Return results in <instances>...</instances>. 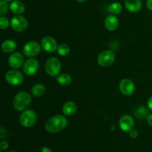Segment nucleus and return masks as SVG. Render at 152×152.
I'll list each match as a JSON object with an SVG mask.
<instances>
[{
    "label": "nucleus",
    "mask_w": 152,
    "mask_h": 152,
    "mask_svg": "<svg viewBox=\"0 0 152 152\" xmlns=\"http://www.w3.org/2000/svg\"><path fill=\"white\" fill-rule=\"evenodd\" d=\"M5 80L12 86H19L23 83L24 76L18 70H10L5 74Z\"/></svg>",
    "instance_id": "8"
},
{
    "label": "nucleus",
    "mask_w": 152,
    "mask_h": 152,
    "mask_svg": "<svg viewBox=\"0 0 152 152\" xmlns=\"http://www.w3.org/2000/svg\"><path fill=\"white\" fill-rule=\"evenodd\" d=\"M68 120L65 116L56 115L50 117L45 123V129L49 133H57L66 127Z\"/></svg>",
    "instance_id": "1"
},
{
    "label": "nucleus",
    "mask_w": 152,
    "mask_h": 152,
    "mask_svg": "<svg viewBox=\"0 0 152 152\" xmlns=\"http://www.w3.org/2000/svg\"><path fill=\"white\" fill-rule=\"evenodd\" d=\"M7 148H8V142L7 141H1V143H0V148H1V151L6 150Z\"/></svg>",
    "instance_id": "27"
},
{
    "label": "nucleus",
    "mask_w": 152,
    "mask_h": 152,
    "mask_svg": "<svg viewBox=\"0 0 152 152\" xmlns=\"http://www.w3.org/2000/svg\"><path fill=\"white\" fill-rule=\"evenodd\" d=\"M45 86L44 85L41 84V83H38V84L34 85L31 88V94L33 96H36V97H39L42 96L45 93Z\"/></svg>",
    "instance_id": "19"
},
{
    "label": "nucleus",
    "mask_w": 152,
    "mask_h": 152,
    "mask_svg": "<svg viewBox=\"0 0 152 152\" xmlns=\"http://www.w3.org/2000/svg\"><path fill=\"white\" fill-rule=\"evenodd\" d=\"M57 53L58 54L62 56H68L70 53V51H71V49H70V47L66 44H60L59 45H58L57 48Z\"/></svg>",
    "instance_id": "23"
},
{
    "label": "nucleus",
    "mask_w": 152,
    "mask_h": 152,
    "mask_svg": "<svg viewBox=\"0 0 152 152\" xmlns=\"http://www.w3.org/2000/svg\"><path fill=\"white\" fill-rule=\"evenodd\" d=\"M108 10L113 15L120 14L123 10V6L119 2H113L108 5Z\"/></svg>",
    "instance_id": "22"
},
{
    "label": "nucleus",
    "mask_w": 152,
    "mask_h": 152,
    "mask_svg": "<svg viewBox=\"0 0 152 152\" xmlns=\"http://www.w3.org/2000/svg\"><path fill=\"white\" fill-rule=\"evenodd\" d=\"M119 126L120 129L123 132H129L134 126V120L131 116L128 114L122 116L119 120Z\"/></svg>",
    "instance_id": "12"
},
{
    "label": "nucleus",
    "mask_w": 152,
    "mask_h": 152,
    "mask_svg": "<svg viewBox=\"0 0 152 152\" xmlns=\"http://www.w3.org/2000/svg\"><path fill=\"white\" fill-rule=\"evenodd\" d=\"M4 1H13V0H4Z\"/></svg>",
    "instance_id": "33"
},
{
    "label": "nucleus",
    "mask_w": 152,
    "mask_h": 152,
    "mask_svg": "<svg viewBox=\"0 0 152 152\" xmlns=\"http://www.w3.org/2000/svg\"><path fill=\"white\" fill-rule=\"evenodd\" d=\"M115 61V54L111 50H105L101 52L97 57V62L100 66L107 68L113 65Z\"/></svg>",
    "instance_id": "5"
},
{
    "label": "nucleus",
    "mask_w": 152,
    "mask_h": 152,
    "mask_svg": "<svg viewBox=\"0 0 152 152\" xmlns=\"http://www.w3.org/2000/svg\"><path fill=\"white\" fill-rule=\"evenodd\" d=\"M32 98L30 94L25 91H20L16 94L13 100V108L18 111H23L31 104Z\"/></svg>",
    "instance_id": "2"
},
{
    "label": "nucleus",
    "mask_w": 152,
    "mask_h": 152,
    "mask_svg": "<svg viewBox=\"0 0 152 152\" xmlns=\"http://www.w3.org/2000/svg\"><path fill=\"white\" fill-rule=\"evenodd\" d=\"M77 105L72 101H68L64 104L62 107V112L65 116H72L77 112Z\"/></svg>",
    "instance_id": "17"
},
{
    "label": "nucleus",
    "mask_w": 152,
    "mask_h": 152,
    "mask_svg": "<svg viewBox=\"0 0 152 152\" xmlns=\"http://www.w3.org/2000/svg\"><path fill=\"white\" fill-rule=\"evenodd\" d=\"M147 105H148L149 110L152 111V96L149 97V99H148V102H147Z\"/></svg>",
    "instance_id": "29"
},
{
    "label": "nucleus",
    "mask_w": 152,
    "mask_h": 152,
    "mask_svg": "<svg viewBox=\"0 0 152 152\" xmlns=\"http://www.w3.org/2000/svg\"><path fill=\"white\" fill-rule=\"evenodd\" d=\"M42 46L37 42L29 41L25 44L23 47V53L28 57L37 56L41 51Z\"/></svg>",
    "instance_id": "7"
},
{
    "label": "nucleus",
    "mask_w": 152,
    "mask_h": 152,
    "mask_svg": "<svg viewBox=\"0 0 152 152\" xmlns=\"http://www.w3.org/2000/svg\"><path fill=\"white\" fill-rule=\"evenodd\" d=\"M9 152H16V151H9Z\"/></svg>",
    "instance_id": "34"
},
{
    "label": "nucleus",
    "mask_w": 152,
    "mask_h": 152,
    "mask_svg": "<svg viewBox=\"0 0 152 152\" xmlns=\"http://www.w3.org/2000/svg\"><path fill=\"white\" fill-rule=\"evenodd\" d=\"M9 25H10V22H9L8 19L6 17H4V16H1V17H0V27H1V29H6V28H7V27L9 26Z\"/></svg>",
    "instance_id": "25"
},
{
    "label": "nucleus",
    "mask_w": 152,
    "mask_h": 152,
    "mask_svg": "<svg viewBox=\"0 0 152 152\" xmlns=\"http://www.w3.org/2000/svg\"><path fill=\"white\" fill-rule=\"evenodd\" d=\"M10 26L16 32H23L28 28V23L26 18L21 15H16L10 19Z\"/></svg>",
    "instance_id": "6"
},
{
    "label": "nucleus",
    "mask_w": 152,
    "mask_h": 152,
    "mask_svg": "<svg viewBox=\"0 0 152 152\" xmlns=\"http://www.w3.org/2000/svg\"><path fill=\"white\" fill-rule=\"evenodd\" d=\"M120 92L125 96H132L135 91V86L129 79H123L119 85Z\"/></svg>",
    "instance_id": "10"
},
{
    "label": "nucleus",
    "mask_w": 152,
    "mask_h": 152,
    "mask_svg": "<svg viewBox=\"0 0 152 152\" xmlns=\"http://www.w3.org/2000/svg\"><path fill=\"white\" fill-rule=\"evenodd\" d=\"M125 7L132 13H137L142 9V3L141 0H125Z\"/></svg>",
    "instance_id": "15"
},
{
    "label": "nucleus",
    "mask_w": 152,
    "mask_h": 152,
    "mask_svg": "<svg viewBox=\"0 0 152 152\" xmlns=\"http://www.w3.org/2000/svg\"><path fill=\"white\" fill-rule=\"evenodd\" d=\"M129 133V136H130V137L132 138V139H135V138H137L138 137V132L134 129H132Z\"/></svg>",
    "instance_id": "26"
},
{
    "label": "nucleus",
    "mask_w": 152,
    "mask_h": 152,
    "mask_svg": "<svg viewBox=\"0 0 152 152\" xmlns=\"http://www.w3.org/2000/svg\"><path fill=\"white\" fill-rule=\"evenodd\" d=\"M62 65L59 59L56 57H51L45 62V69L46 73L50 77H56L61 71Z\"/></svg>",
    "instance_id": "3"
},
{
    "label": "nucleus",
    "mask_w": 152,
    "mask_h": 152,
    "mask_svg": "<svg viewBox=\"0 0 152 152\" xmlns=\"http://www.w3.org/2000/svg\"><path fill=\"white\" fill-rule=\"evenodd\" d=\"M7 1L4 0H0V15L4 16V14L7 13L8 9H10V7L7 4Z\"/></svg>",
    "instance_id": "24"
},
{
    "label": "nucleus",
    "mask_w": 152,
    "mask_h": 152,
    "mask_svg": "<svg viewBox=\"0 0 152 152\" xmlns=\"http://www.w3.org/2000/svg\"><path fill=\"white\" fill-rule=\"evenodd\" d=\"M41 46L42 48L48 53H53L54 51L57 50L58 45L56 39L53 37H45L41 40Z\"/></svg>",
    "instance_id": "9"
},
{
    "label": "nucleus",
    "mask_w": 152,
    "mask_h": 152,
    "mask_svg": "<svg viewBox=\"0 0 152 152\" xmlns=\"http://www.w3.org/2000/svg\"><path fill=\"white\" fill-rule=\"evenodd\" d=\"M37 120V114L31 109L25 110L19 116V123L25 128L32 127L36 123Z\"/></svg>",
    "instance_id": "4"
},
{
    "label": "nucleus",
    "mask_w": 152,
    "mask_h": 152,
    "mask_svg": "<svg viewBox=\"0 0 152 152\" xmlns=\"http://www.w3.org/2000/svg\"><path fill=\"white\" fill-rule=\"evenodd\" d=\"M105 27L108 31H114L117 29L119 26V19L114 15H108L105 19Z\"/></svg>",
    "instance_id": "14"
},
{
    "label": "nucleus",
    "mask_w": 152,
    "mask_h": 152,
    "mask_svg": "<svg viewBox=\"0 0 152 152\" xmlns=\"http://www.w3.org/2000/svg\"><path fill=\"white\" fill-rule=\"evenodd\" d=\"M76 1H79V2H84V1H86V0H76Z\"/></svg>",
    "instance_id": "32"
},
{
    "label": "nucleus",
    "mask_w": 152,
    "mask_h": 152,
    "mask_svg": "<svg viewBox=\"0 0 152 152\" xmlns=\"http://www.w3.org/2000/svg\"><path fill=\"white\" fill-rule=\"evenodd\" d=\"M56 81L62 86H68L71 83V77L68 74H61L56 77Z\"/></svg>",
    "instance_id": "20"
},
{
    "label": "nucleus",
    "mask_w": 152,
    "mask_h": 152,
    "mask_svg": "<svg viewBox=\"0 0 152 152\" xmlns=\"http://www.w3.org/2000/svg\"><path fill=\"white\" fill-rule=\"evenodd\" d=\"M38 61L34 58H30L27 59L23 65V71L26 75L33 76L39 70Z\"/></svg>",
    "instance_id": "11"
},
{
    "label": "nucleus",
    "mask_w": 152,
    "mask_h": 152,
    "mask_svg": "<svg viewBox=\"0 0 152 152\" xmlns=\"http://www.w3.org/2000/svg\"><path fill=\"white\" fill-rule=\"evenodd\" d=\"M16 46H17V44L14 40L7 39L3 42L2 45H1V49L4 53H12L16 50Z\"/></svg>",
    "instance_id": "18"
},
{
    "label": "nucleus",
    "mask_w": 152,
    "mask_h": 152,
    "mask_svg": "<svg viewBox=\"0 0 152 152\" xmlns=\"http://www.w3.org/2000/svg\"><path fill=\"white\" fill-rule=\"evenodd\" d=\"M146 120H147V123H148V124L152 127V114H148V116L147 117Z\"/></svg>",
    "instance_id": "28"
},
{
    "label": "nucleus",
    "mask_w": 152,
    "mask_h": 152,
    "mask_svg": "<svg viewBox=\"0 0 152 152\" xmlns=\"http://www.w3.org/2000/svg\"><path fill=\"white\" fill-rule=\"evenodd\" d=\"M10 10L16 15H20L25 12V6L20 0H13L9 5Z\"/></svg>",
    "instance_id": "16"
},
{
    "label": "nucleus",
    "mask_w": 152,
    "mask_h": 152,
    "mask_svg": "<svg viewBox=\"0 0 152 152\" xmlns=\"http://www.w3.org/2000/svg\"><path fill=\"white\" fill-rule=\"evenodd\" d=\"M134 116L138 120H143L148 116V110L143 106L138 107L134 111Z\"/></svg>",
    "instance_id": "21"
},
{
    "label": "nucleus",
    "mask_w": 152,
    "mask_h": 152,
    "mask_svg": "<svg viewBox=\"0 0 152 152\" xmlns=\"http://www.w3.org/2000/svg\"><path fill=\"white\" fill-rule=\"evenodd\" d=\"M42 152H52L51 150L49 148H48V147H42Z\"/></svg>",
    "instance_id": "31"
},
{
    "label": "nucleus",
    "mask_w": 152,
    "mask_h": 152,
    "mask_svg": "<svg viewBox=\"0 0 152 152\" xmlns=\"http://www.w3.org/2000/svg\"><path fill=\"white\" fill-rule=\"evenodd\" d=\"M146 5L147 7H148L151 11H152V0H147Z\"/></svg>",
    "instance_id": "30"
},
{
    "label": "nucleus",
    "mask_w": 152,
    "mask_h": 152,
    "mask_svg": "<svg viewBox=\"0 0 152 152\" xmlns=\"http://www.w3.org/2000/svg\"><path fill=\"white\" fill-rule=\"evenodd\" d=\"M23 55L19 52L12 53L8 59V64L13 69H18L24 65Z\"/></svg>",
    "instance_id": "13"
}]
</instances>
